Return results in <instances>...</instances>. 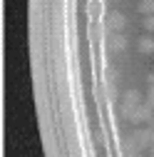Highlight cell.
<instances>
[{
  "mask_svg": "<svg viewBox=\"0 0 154 157\" xmlns=\"http://www.w3.org/2000/svg\"><path fill=\"white\" fill-rule=\"evenodd\" d=\"M144 102H147L149 107H154V85H149V92H147V97H144Z\"/></svg>",
  "mask_w": 154,
  "mask_h": 157,
  "instance_id": "obj_9",
  "label": "cell"
},
{
  "mask_svg": "<svg viewBox=\"0 0 154 157\" xmlns=\"http://www.w3.org/2000/svg\"><path fill=\"white\" fill-rule=\"evenodd\" d=\"M142 28H144V33H154V15H144L142 17Z\"/></svg>",
  "mask_w": 154,
  "mask_h": 157,
  "instance_id": "obj_8",
  "label": "cell"
},
{
  "mask_svg": "<svg viewBox=\"0 0 154 157\" xmlns=\"http://www.w3.org/2000/svg\"><path fill=\"white\" fill-rule=\"evenodd\" d=\"M137 10L142 15H154V0H139L137 3Z\"/></svg>",
  "mask_w": 154,
  "mask_h": 157,
  "instance_id": "obj_7",
  "label": "cell"
},
{
  "mask_svg": "<svg viewBox=\"0 0 154 157\" xmlns=\"http://www.w3.org/2000/svg\"><path fill=\"white\" fill-rule=\"evenodd\" d=\"M152 145H154V132H152L149 125H144V127H139V130H134L127 140H124V155H129V152H144V150H149Z\"/></svg>",
  "mask_w": 154,
  "mask_h": 157,
  "instance_id": "obj_1",
  "label": "cell"
},
{
  "mask_svg": "<svg viewBox=\"0 0 154 157\" xmlns=\"http://www.w3.org/2000/svg\"><path fill=\"white\" fill-rule=\"evenodd\" d=\"M142 105V95H139V90H127L124 95H122V102H119V112L124 115V117H129L134 110H137Z\"/></svg>",
  "mask_w": 154,
  "mask_h": 157,
  "instance_id": "obj_2",
  "label": "cell"
},
{
  "mask_svg": "<svg viewBox=\"0 0 154 157\" xmlns=\"http://www.w3.org/2000/svg\"><path fill=\"white\" fill-rule=\"evenodd\" d=\"M137 50H139L142 55H152V52H154V37H152V33L142 35L139 40H137Z\"/></svg>",
  "mask_w": 154,
  "mask_h": 157,
  "instance_id": "obj_6",
  "label": "cell"
},
{
  "mask_svg": "<svg viewBox=\"0 0 154 157\" xmlns=\"http://www.w3.org/2000/svg\"><path fill=\"white\" fill-rule=\"evenodd\" d=\"M129 122H134V125H152L154 122V107H149L147 102H142L137 110H134L132 115H129Z\"/></svg>",
  "mask_w": 154,
  "mask_h": 157,
  "instance_id": "obj_3",
  "label": "cell"
},
{
  "mask_svg": "<svg viewBox=\"0 0 154 157\" xmlns=\"http://www.w3.org/2000/svg\"><path fill=\"white\" fill-rule=\"evenodd\" d=\"M149 155H152V157H154V145H152V147H149Z\"/></svg>",
  "mask_w": 154,
  "mask_h": 157,
  "instance_id": "obj_10",
  "label": "cell"
},
{
  "mask_svg": "<svg viewBox=\"0 0 154 157\" xmlns=\"http://www.w3.org/2000/svg\"><path fill=\"white\" fill-rule=\"evenodd\" d=\"M107 25H109L112 33H122V30L127 28V15L119 13V10H112V13L107 15Z\"/></svg>",
  "mask_w": 154,
  "mask_h": 157,
  "instance_id": "obj_4",
  "label": "cell"
},
{
  "mask_svg": "<svg viewBox=\"0 0 154 157\" xmlns=\"http://www.w3.org/2000/svg\"><path fill=\"white\" fill-rule=\"evenodd\" d=\"M149 127H152V132H154V122H152V125H149Z\"/></svg>",
  "mask_w": 154,
  "mask_h": 157,
  "instance_id": "obj_11",
  "label": "cell"
},
{
  "mask_svg": "<svg viewBox=\"0 0 154 157\" xmlns=\"http://www.w3.org/2000/svg\"><path fill=\"white\" fill-rule=\"evenodd\" d=\"M127 45H129V43H127V37H124L122 33H112V35H109V50H112V52H124Z\"/></svg>",
  "mask_w": 154,
  "mask_h": 157,
  "instance_id": "obj_5",
  "label": "cell"
}]
</instances>
